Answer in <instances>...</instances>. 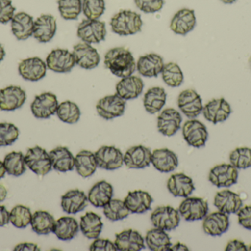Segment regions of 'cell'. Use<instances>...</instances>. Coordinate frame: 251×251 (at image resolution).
Wrapping results in <instances>:
<instances>
[{
	"label": "cell",
	"mask_w": 251,
	"mask_h": 251,
	"mask_svg": "<svg viewBox=\"0 0 251 251\" xmlns=\"http://www.w3.org/2000/svg\"><path fill=\"white\" fill-rule=\"evenodd\" d=\"M104 63L112 74L121 78L132 75L137 69L132 53L125 47L110 49L104 56Z\"/></svg>",
	"instance_id": "1"
},
{
	"label": "cell",
	"mask_w": 251,
	"mask_h": 251,
	"mask_svg": "<svg viewBox=\"0 0 251 251\" xmlns=\"http://www.w3.org/2000/svg\"><path fill=\"white\" fill-rule=\"evenodd\" d=\"M143 25L141 16L129 10H121L110 21L113 32L122 36L134 35L140 32Z\"/></svg>",
	"instance_id": "2"
},
{
	"label": "cell",
	"mask_w": 251,
	"mask_h": 251,
	"mask_svg": "<svg viewBox=\"0 0 251 251\" xmlns=\"http://www.w3.org/2000/svg\"><path fill=\"white\" fill-rule=\"evenodd\" d=\"M25 160L28 168L40 176H44L52 169L50 154L39 146L29 148L25 156Z\"/></svg>",
	"instance_id": "3"
},
{
	"label": "cell",
	"mask_w": 251,
	"mask_h": 251,
	"mask_svg": "<svg viewBox=\"0 0 251 251\" xmlns=\"http://www.w3.org/2000/svg\"><path fill=\"white\" fill-rule=\"evenodd\" d=\"M107 35L105 22L99 19H85L77 28V36L84 42L98 44L105 40Z\"/></svg>",
	"instance_id": "4"
},
{
	"label": "cell",
	"mask_w": 251,
	"mask_h": 251,
	"mask_svg": "<svg viewBox=\"0 0 251 251\" xmlns=\"http://www.w3.org/2000/svg\"><path fill=\"white\" fill-rule=\"evenodd\" d=\"M180 220L178 211L171 206H159L151 215V221L154 228L165 231L176 229L179 225Z\"/></svg>",
	"instance_id": "5"
},
{
	"label": "cell",
	"mask_w": 251,
	"mask_h": 251,
	"mask_svg": "<svg viewBox=\"0 0 251 251\" xmlns=\"http://www.w3.org/2000/svg\"><path fill=\"white\" fill-rule=\"evenodd\" d=\"M182 134L188 145L195 148L204 147L209 137L206 125L196 119H190L184 122Z\"/></svg>",
	"instance_id": "6"
},
{
	"label": "cell",
	"mask_w": 251,
	"mask_h": 251,
	"mask_svg": "<svg viewBox=\"0 0 251 251\" xmlns=\"http://www.w3.org/2000/svg\"><path fill=\"white\" fill-rule=\"evenodd\" d=\"M178 211L185 221H201L208 215L209 205L201 197H187L181 202Z\"/></svg>",
	"instance_id": "7"
},
{
	"label": "cell",
	"mask_w": 251,
	"mask_h": 251,
	"mask_svg": "<svg viewBox=\"0 0 251 251\" xmlns=\"http://www.w3.org/2000/svg\"><path fill=\"white\" fill-rule=\"evenodd\" d=\"M239 171L231 164L216 165L209 171V181L218 188H229L237 184Z\"/></svg>",
	"instance_id": "8"
},
{
	"label": "cell",
	"mask_w": 251,
	"mask_h": 251,
	"mask_svg": "<svg viewBox=\"0 0 251 251\" xmlns=\"http://www.w3.org/2000/svg\"><path fill=\"white\" fill-rule=\"evenodd\" d=\"M126 105V100L116 94L100 99L96 106V109L101 118L106 120H111L122 116L125 113Z\"/></svg>",
	"instance_id": "9"
},
{
	"label": "cell",
	"mask_w": 251,
	"mask_h": 251,
	"mask_svg": "<svg viewBox=\"0 0 251 251\" xmlns=\"http://www.w3.org/2000/svg\"><path fill=\"white\" fill-rule=\"evenodd\" d=\"M232 113L231 105L224 97L213 99L203 106V116L214 125L225 122Z\"/></svg>",
	"instance_id": "10"
},
{
	"label": "cell",
	"mask_w": 251,
	"mask_h": 251,
	"mask_svg": "<svg viewBox=\"0 0 251 251\" xmlns=\"http://www.w3.org/2000/svg\"><path fill=\"white\" fill-rule=\"evenodd\" d=\"M58 106L55 94L44 92L35 97L31 104V112L37 119H49L55 114Z\"/></svg>",
	"instance_id": "11"
},
{
	"label": "cell",
	"mask_w": 251,
	"mask_h": 251,
	"mask_svg": "<svg viewBox=\"0 0 251 251\" xmlns=\"http://www.w3.org/2000/svg\"><path fill=\"white\" fill-rule=\"evenodd\" d=\"M47 69L57 73H67L75 67V57L73 53L66 49H55L47 56Z\"/></svg>",
	"instance_id": "12"
},
{
	"label": "cell",
	"mask_w": 251,
	"mask_h": 251,
	"mask_svg": "<svg viewBox=\"0 0 251 251\" xmlns=\"http://www.w3.org/2000/svg\"><path fill=\"white\" fill-rule=\"evenodd\" d=\"M75 63L82 69H92L100 64L101 57L97 49L87 42L78 43L73 47Z\"/></svg>",
	"instance_id": "13"
},
{
	"label": "cell",
	"mask_w": 251,
	"mask_h": 251,
	"mask_svg": "<svg viewBox=\"0 0 251 251\" xmlns=\"http://www.w3.org/2000/svg\"><path fill=\"white\" fill-rule=\"evenodd\" d=\"M180 111L189 119H196L202 113L203 101L197 91L186 89L180 93L178 97Z\"/></svg>",
	"instance_id": "14"
},
{
	"label": "cell",
	"mask_w": 251,
	"mask_h": 251,
	"mask_svg": "<svg viewBox=\"0 0 251 251\" xmlns=\"http://www.w3.org/2000/svg\"><path fill=\"white\" fill-rule=\"evenodd\" d=\"M94 153L98 167L101 169L113 171L123 166V153L114 146H102Z\"/></svg>",
	"instance_id": "15"
},
{
	"label": "cell",
	"mask_w": 251,
	"mask_h": 251,
	"mask_svg": "<svg viewBox=\"0 0 251 251\" xmlns=\"http://www.w3.org/2000/svg\"><path fill=\"white\" fill-rule=\"evenodd\" d=\"M182 116L172 108L164 109L157 117V128L165 137H172L181 128Z\"/></svg>",
	"instance_id": "16"
},
{
	"label": "cell",
	"mask_w": 251,
	"mask_h": 251,
	"mask_svg": "<svg viewBox=\"0 0 251 251\" xmlns=\"http://www.w3.org/2000/svg\"><path fill=\"white\" fill-rule=\"evenodd\" d=\"M25 90L17 85H10L0 90V109L12 112L22 107L26 101Z\"/></svg>",
	"instance_id": "17"
},
{
	"label": "cell",
	"mask_w": 251,
	"mask_h": 251,
	"mask_svg": "<svg viewBox=\"0 0 251 251\" xmlns=\"http://www.w3.org/2000/svg\"><path fill=\"white\" fill-rule=\"evenodd\" d=\"M19 75L26 81H38L47 75V63L38 57L22 60L19 64Z\"/></svg>",
	"instance_id": "18"
},
{
	"label": "cell",
	"mask_w": 251,
	"mask_h": 251,
	"mask_svg": "<svg viewBox=\"0 0 251 251\" xmlns=\"http://www.w3.org/2000/svg\"><path fill=\"white\" fill-rule=\"evenodd\" d=\"M214 205L220 212L227 215L237 214L243 206L240 195L229 190L218 192L214 199Z\"/></svg>",
	"instance_id": "19"
},
{
	"label": "cell",
	"mask_w": 251,
	"mask_h": 251,
	"mask_svg": "<svg viewBox=\"0 0 251 251\" xmlns=\"http://www.w3.org/2000/svg\"><path fill=\"white\" fill-rule=\"evenodd\" d=\"M152 152L143 145L130 147L124 156V164L128 169H144L151 164Z\"/></svg>",
	"instance_id": "20"
},
{
	"label": "cell",
	"mask_w": 251,
	"mask_h": 251,
	"mask_svg": "<svg viewBox=\"0 0 251 251\" xmlns=\"http://www.w3.org/2000/svg\"><path fill=\"white\" fill-rule=\"evenodd\" d=\"M203 221V231L212 237H220L229 228V215L220 211L208 214Z\"/></svg>",
	"instance_id": "21"
},
{
	"label": "cell",
	"mask_w": 251,
	"mask_h": 251,
	"mask_svg": "<svg viewBox=\"0 0 251 251\" xmlns=\"http://www.w3.org/2000/svg\"><path fill=\"white\" fill-rule=\"evenodd\" d=\"M57 31V21L50 14H42L35 19L32 36L40 43H48Z\"/></svg>",
	"instance_id": "22"
},
{
	"label": "cell",
	"mask_w": 251,
	"mask_h": 251,
	"mask_svg": "<svg viewBox=\"0 0 251 251\" xmlns=\"http://www.w3.org/2000/svg\"><path fill=\"white\" fill-rule=\"evenodd\" d=\"M196 25V17L194 10L183 8L174 15L171 19L170 28L177 35H185L193 31Z\"/></svg>",
	"instance_id": "23"
},
{
	"label": "cell",
	"mask_w": 251,
	"mask_h": 251,
	"mask_svg": "<svg viewBox=\"0 0 251 251\" xmlns=\"http://www.w3.org/2000/svg\"><path fill=\"white\" fill-rule=\"evenodd\" d=\"M115 245L117 251H139L146 248L143 236L133 229H127L116 234Z\"/></svg>",
	"instance_id": "24"
},
{
	"label": "cell",
	"mask_w": 251,
	"mask_h": 251,
	"mask_svg": "<svg viewBox=\"0 0 251 251\" xmlns=\"http://www.w3.org/2000/svg\"><path fill=\"white\" fill-rule=\"evenodd\" d=\"M88 196L79 190H69L61 197L62 209L69 215L82 212L88 206Z\"/></svg>",
	"instance_id": "25"
},
{
	"label": "cell",
	"mask_w": 251,
	"mask_h": 251,
	"mask_svg": "<svg viewBox=\"0 0 251 251\" xmlns=\"http://www.w3.org/2000/svg\"><path fill=\"white\" fill-rule=\"evenodd\" d=\"M163 58L156 53L140 56L137 62V72L146 78H156L163 69Z\"/></svg>",
	"instance_id": "26"
},
{
	"label": "cell",
	"mask_w": 251,
	"mask_h": 251,
	"mask_svg": "<svg viewBox=\"0 0 251 251\" xmlns=\"http://www.w3.org/2000/svg\"><path fill=\"white\" fill-rule=\"evenodd\" d=\"M144 83L141 78L134 75L122 78L116 85V94L124 100H134L142 94Z\"/></svg>",
	"instance_id": "27"
},
{
	"label": "cell",
	"mask_w": 251,
	"mask_h": 251,
	"mask_svg": "<svg viewBox=\"0 0 251 251\" xmlns=\"http://www.w3.org/2000/svg\"><path fill=\"white\" fill-rule=\"evenodd\" d=\"M151 164L159 172H171L178 167V156L169 149H156L152 152Z\"/></svg>",
	"instance_id": "28"
},
{
	"label": "cell",
	"mask_w": 251,
	"mask_h": 251,
	"mask_svg": "<svg viewBox=\"0 0 251 251\" xmlns=\"http://www.w3.org/2000/svg\"><path fill=\"white\" fill-rule=\"evenodd\" d=\"M11 22V30L19 41H25L33 34V17L25 12H19L13 16Z\"/></svg>",
	"instance_id": "29"
},
{
	"label": "cell",
	"mask_w": 251,
	"mask_h": 251,
	"mask_svg": "<svg viewBox=\"0 0 251 251\" xmlns=\"http://www.w3.org/2000/svg\"><path fill=\"white\" fill-rule=\"evenodd\" d=\"M168 191L174 197H187L195 190L193 179L184 173L171 175L167 183Z\"/></svg>",
	"instance_id": "30"
},
{
	"label": "cell",
	"mask_w": 251,
	"mask_h": 251,
	"mask_svg": "<svg viewBox=\"0 0 251 251\" xmlns=\"http://www.w3.org/2000/svg\"><path fill=\"white\" fill-rule=\"evenodd\" d=\"M113 187L106 181H100L93 186L88 193V201L96 208L105 206L113 197Z\"/></svg>",
	"instance_id": "31"
},
{
	"label": "cell",
	"mask_w": 251,
	"mask_h": 251,
	"mask_svg": "<svg viewBox=\"0 0 251 251\" xmlns=\"http://www.w3.org/2000/svg\"><path fill=\"white\" fill-rule=\"evenodd\" d=\"M125 202L131 213L143 214L151 209L153 198L147 192L135 190L128 193Z\"/></svg>",
	"instance_id": "32"
},
{
	"label": "cell",
	"mask_w": 251,
	"mask_h": 251,
	"mask_svg": "<svg viewBox=\"0 0 251 251\" xmlns=\"http://www.w3.org/2000/svg\"><path fill=\"white\" fill-rule=\"evenodd\" d=\"M54 170L60 172L72 171L75 167V157L66 147H57L49 153Z\"/></svg>",
	"instance_id": "33"
},
{
	"label": "cell",
	"mask_w": 251,
	"mask_h": 251,
	"mask_svg": "<svg viewBox=\"0 0 251 251\" xmlns=\"http://www.w3.org/2000/svg\"><path fill=\"white\" fill-rule=\"evenodd\" d=\"M103 229L101 218L93 212H86L81 217L79 230L83 235L90 240H95L101 235Z\"/></svg>",
	"instance_id": "34"
},
{
	"label": "cell",
	"mask_w": 251,
	"mask_h": 251,
	"mask_svg": "<svg viewBox=\"0 0 251 251\" xmlns=\"http://www.w3.org/2000/svg\"><path fill=\"white\" fill-rule=\"evenodd\" d=\"M79 231V224L72 217H62L55 221L53 233L62 241L73 240Z\"/></svg>",
	"instance_id": "35"
},
{
	"label": "cell",
	"mask_w": 251,
	"mask_h": 251,
	"mask_svg": "<svg viewBox=\"0 0 251 251\" xmlns=\"http://www.w3.org/2000/svg\"><path fill=\"white\" fill-rule=\"evenodd\" d=\"M75 168L76 172L82 178H89L97 171V159L95 153L89 150H83L75 156Z\"/></svg>",
	"instance_id": "36"
},
{
	"label": "cell",
	"mask_w": 251,
	"mask_h": 251,
	"mask_svg": "<svg viewBox=\"0 0 251 251\" xmlns=\"http://www.w3.org/2000/svg\"><path fill=\"white\" fill-rule=\"evenodd\" d=\"M167 94L162 87L149 88L144 95L143 106L148 113L155 114L162 110L166 103Z\"/></svg>",
	"instance_id": "37"
},
{
	"label": "cell",
	"mask_w": 251,
	"mask_h": 251,
	"mask_svg": "<svg viewBox=\"0 0 251 251\" xmlns=\"http://www.w3.org/2000/svg\"><path fill=\"white\" fill-rule=\"evenodd\" d=\"M145 243L152 251H169L172 246L171 238L166 231L157 228L148 231L145 237Z\"/></svg>",
	"instance_id": "38"
},
{
	"label": "cell",
	"mask_w": 251,
	"mask_h": 251,
	"mask_svg": "<svg viewBox=\"0 0 251 251\" xmlns=\"http://www.w3.org/2000/svg\"><path fill=\"white\" fill-rule=\"evenodd\" d=\"M55 220L47 211H36L32 215L30 225L34 232L38 235H48L53 232Z\"/></svg>",
	"instance_id": "39"
},
{
	"label": "cell",
	"mask_w": 251,
	"mask_h": 251,
	"mask_svg": "<svg viewBox=\"0 0 251 251\" xmlns=\"http://www.w3.org/2000/svg\"><path fill=\"white\" fill-rule=\"evenodd\" d=\"M7 173L15 177L21 176L26 171L25 156L22 152L13 151L6 155L3 161Z\"/></svg>",
	"instance_id": "40"
},
{
	"label": "cell",
	"mask_w": 251,
	"mask_h": 251,
	"mask_svg": "<svg viewBox=\"0 0 251 251\" xmlns=\"http://www.w3.org/2000/svg\"><path fill=\"white\" fill-rule=\"evenodd\" d=\"M56 113L62 122L67 124H76L81 116L79 106L70 100H66L59 104Z\"/></svg>",
	"instance_id": "41"
},
{
	"label": "cell",
	"mask_w": 251,
	"mask_h": 251,
	"mask_svg": "<svg viewBox=\"0 0 251 251\" xmlns=\"http://www.w3.org/2000/svg\"><path fill=\"white\" fill-rule=\"evenodd\" d=\"M103 212L107 219L111 221H119L125 219L130 215L125 200L112 199L103 207Z\"/></svg>",
	"instance_id": "42"
},
{
	"label": "cell",
	"mask_w": 251,
	"mask_h": 251,
	"mask_svg": "<svg viewBox=\"0 0 251 251\" xmlns=\"http://www.w3.org/2000/svg\"><path fill=\"white\" fill-rule=\"evenodd\" d=\"M164 82L170 87L176 88L180 86L184 81V74L180 66L174 62L164 65L162 72Z\"/></svg>",
	"instance_id": "43"
},
{
	"label": "cell",
	"mask_w": 251,
	"mask_h": 251,
	"mask_svg": "<svg viewBox=\"0 0 251 251\" xmlns=\"http://www.w3.org/2000/svg\"><path fill=\"white\" fill-rule=\"evenodd\" d=\"M58 10L66 20H75L82 11V0H58Z\"/></svg>",
	"instance_id": "44"
},
{
	"label": "cell",
	"mask_w": 251,
	"mask_h": 251,
	"mask_svg": "<svg viewBox=\"0 0 251 251\" xmlns=\"http://www.w3.org/2000/svg\"><path fill=\"white\" fill-rule=\"evenodd\" d=\"M32 215L30 209L17 205L10 212V222L17 228H25L30 224Z\"/></svg>",
	"instance_id": "45"
},
{
	"label": "cell",
	"mask_w": 251,
	"mask_h": 251,
	"mask_svg": "<svg viewBox=\"0 0 251 251\" xmlns=\"http://www.w3.org/2000/svg\"><path fill=\"white\" fill-rule=\"evenodd\" d=\"M229 162L238 170L251 167V148L243 147L234 149L230 153Z\"/></svg>",
	"instance_id": "46"
},
{
	"label": "cell",
	"mask_w": 251,
	"mask_h": 251,
	"mask_svg": "<svg viewBox=\"0 0 251 251\" xmlns=\"http://www.w3.org/2000/svg\"><path fill=\"white\" fill-rule=\"evenodd\" d=\"M105 10L104 0H83L82 12L88 19H99Z\"/></svg>",
	"instance_id": "47"
},
{
	"label": "cell",
	"mask_w": 251,
	"mask_h": 251,
	"mask_svg": "<svg viewBox=\"0 0 251 251\" xmlns=\"http://www.w3.org/2000/svg\"><path fill=\"white\" fill-rule=\"evenodd\" d=\"M19 130L9 122L0 123V147L11 145L19 138Z\"/></svg>",
	"instance_id": "48"
},
{
	"label": "cell",
	"mask_w": 251,
	"mask_h": 251,
	"mask_svg": "<svg viewBox=\"0 0 251 251\" xmlns=\"http://www.w3.org/2000/svg\"><path fill=\"white\" fill-rule=\"evenodd\" d=\"M139 10L146 13H153L162 10L165 1L164 0H134Z\"/></svg>",
	"instance_id": "49"
},
{
	"label": "cell",
	"mask_w": 251,
	"mask_h": 251,
	"mask_svg": "<svg viewBox=\"0 0 251 251\" xmlns=\"http://www.w3.org/2000/svg\"><path fill=\"white\" fill-rule=\"evenodd\" d=\"M16 7L11 0H0V23L7 24L15 15Z\"/></svg>",
	"instance_id": "50"
},
{
	"label": "cell",
	"mask_w": 251,
	"mask_h": 251,
	"mask_svg": "<svg viewBox=\"0 0 251 251\" xmlns=\"http://www.w3.org/2000/svg\"><path fill=\"white\" fill-rule=\"evenodd\" d=\"M89 250L91 251H116L115 243L108 239L97 238L90 246Z\"/></svg>",
	"instance_id": "51"
},
{
	"label": "cell",
	"mask_w": 251,
	"mask_h": 251,
	"mask_svg": "<svg viewBox=\"0 0 251 251\" xmlns=\"http://www.w3.org/2000/svg\"><path fill=\"white\" fill-rule=\"evenodd\" d=\"M237 215L239 224L246 229L251 231V205L243 206Z\"/></svg>",
	"instance_id": "52"
},
{
	"label": "cell",
	"mask_w": 251,
	"mask_h": 251,
	"mask_svg": "<svg viewBox=\"0 0 251 251\" xmlns=\"http://www.w3.org/2000/svg\"><path fill=\"white\" fill-rule=\"evenodd\" d=\"M226 251H247L248 246L244 242L239 240H232L228 242Z\"/></svg>",
	"instance_id": "53"
},
{
	"label": "cell",
	"mask_w": 251,
	"mask_h": 251,
	"mask_svg": "<svg viewBox=\"0 0 251 251\" xmlns=\"http://www.w3.org/2000/svg\"><path fill=\"white\" fill-rule=\"evenodd\" d=\"M15 251H39L41 249L38 245L32 243H23L15 246Z\"/></svg>",
	"instance_id": "54"
},
{
	"label": "cell",
	"mask_w": 251,
	"mask_h": 251,
	"mask_svg": "<svg viewBox=\"0 0 251 251\" xmlns=\"http://www.w3.org/2000/svg\"><path fill=\"white\" fill-rule=\"evenodd\" d=\"M10 222V212L5 206L0 205V227L7 225Z\"/></svg>",
	"instance_id": "55"
},
{
	"label": "cell",
	"mask_w": 251,
	"mask_h": 251,
	"mask_svg": "<svg viewBox=\"0 0 251 251\" xmlns=\"http://www.w3.org/2000/svg\"><path fill=\"white\" fill-rule=\"evenodd\" d=\"M189 251L188 247L186 245L181 243H177L175 245H172L170 248L169 251Z\"/></svg>",
	"instance_id": "56"
},
{
	"label": "cell",
	"mask_w": 251,
	"mask_h": 251,
	"mask_svg": "<svg viewBox=\"0 0 251 251\" xmlns=\"http://www.w3.org/2000/svg\"><path fill=\"white\" fill-rule=\"evenodd\" d=\"M7 190L2 184H0V203L4 201L7 197Z\"/></svg>",
	"instance_id": "57"
},
{
	"label": "cell",
	"mask_w": 251,
	"mask_h": 251,
	"mask_svg": "<svg viewBox=\"0 0 251 251\" xmlns=\"http://www.w3.org/2000/svg\"><path fill=\"white\" fill-rule=\"evenodd\" d=\"M6 172H7V171H6L4 163H3V162H1V161H0V179L4 178Z\"/></svg>",
	"instance_id": "58"
},
{
	"label": "cell",
	"mask_w": 251,
	"mask_h": 251,
	"mask_svg": "<svg viewBox=\"0 0 251 251\" xmlns=\"http://www.w3.org/2000/svg\"><path fill=\"white\" fill-rule=\"evenodd\" d=\"M5 50H4V47L0 44V62L4 60V57H5Z\"/></svg>",
	"instance_id": "59"
},
{
	"label": "cell",
	"mask_w": 251,
	"mask_h": 251,
	"mask_svg": "<svg viewBox=\"0 0 251 251\" xmlns=\"http://www.w3.org/2000/svg\"><path fill=\"white\" fill-rule=\"evenodd\" d=\"M221 1H222L223 3H224V4H231L235 2L237 0H221Z\"/></svg>",
	"instance_id": "60"
},
{
	"label": "cell",
	"mask_w": 251,
	"mask_h": 251,
	"mask_svg": "<svg viewBox=\"0 0 251 251\" xmlns=\"http://www.w3.org/2000/svg\"><path fill=\"white\" fill-rule=\"evenodd\" d=\"M248 251H251V244L248 246Z\"/></svg>",
	"instance_id": "61"
},
{
	"label": "cell",
	"mask_w": 251,
	"mask_h": 251,
	"mask_svg": "<svg viewBox=\"0 0 251 251\" xmlns=\"http://www.w3.org/2000/svg\"></svg>",
	"instance_id": "62"
}]
</instances>
